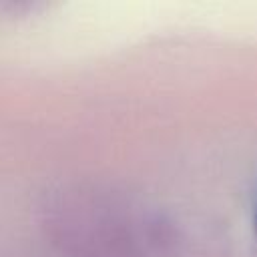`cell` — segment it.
I'll list each match as a JSON object with an SVG mask.
<instances>
[{"instance_id": "6da1fadb", "label": "cell", "mask_w": 257, "mask_h": 257, "mask_svg": "<svg viewBox=\"0 0 257 257\" xmlns=\"http://www.w3.org/2000/svg\"><path fill=\"white\" fill-rule=\"evenodd\" d=\"M249 211H251V229H253V235L257 239V181L251 189V203H249Z\"/></svg>"}]
</instances>
